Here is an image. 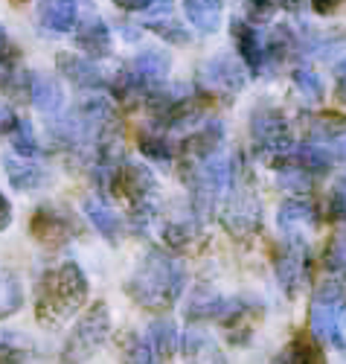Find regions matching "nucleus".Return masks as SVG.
Returning <instances> with one entry per match:
<instances>
[{
  "label": "nucleus",
  "mask_w": 346,
  "mask_h": 364,
  "mask_svg": "<svg viewBox=\"0 0 346 364\" xmlns=\"http://www.w3.org/2000/svg\"><path fill=\"white\" fill-rule=\"evenodd\" d=\"M274 277L288 297H297L311 277V248L279 245V254L274 259Z\"/></svg>",
  "instance_id": "f8f14e48"
},
{
  "label": "nucleus",
  "mask_w": 346,
  "mask_h": 364,
  "mask_svg": "<svg viewBox=\"0 0 346 364\" xmlns=\"http://www.w3.org/2000/svg\"><path fill=\"white\" fill-rule=\"evenodd\" d=\"M9 140H12L15 155H21V158H38L41 155V146L36 140V132H33V126H29L26 119H18L15 129L9 132Z\"/></svg>",
  "instance_id": "7c9ffc66"
},
{
  "label": "nucleus",
  "mask_w": 346,
  "mask_h": 364,
  "mask_svg": "<svg viewBox=\"0 0 346 364\" xmlns=\"http://www.w3.org/2000/svg\"><path fill=\"white\" fill-rule=\"evenodd\" d=\"M244 82H247V68L233 53H218L207 58V62H201L198 68V87L207 97L230 100L244 87Z\"/></svg>",
  "instance_id": "1a4fd4ad"
},
{
  "label": "nucleus",
  "mask_w": 346,
  "mask_h": 364,
  "mask_svg": "<svg viewBox=\"0 0 346 364\" xmlns=\"http://www.w3.org/2000/svg\"><path fill=\"white\" fill-rule=\"evenodd\" d=\"M90 297V283L79 262L58 259L41 271L36 283V318L44 329H58L76 318Z\"/></svg>",
  "instance_id": "f03ea898"
},
{
  "label": "nucleus",
  "mask_w": 346,
  "mask_h": 364,
  "mask_svg": "<svg viewBox=\"0 0 346 364\" xmlns=\"http://www.w3.org/2000/svg\"><path fill=\"white\" fill-rule=\"evenodd\" d=\"M157 230H161L163 248L183 254L190 251L195 242L201 239L204 222L198 219V213L193 210V204H180L175 213H161V222H157Z\"/></svg>",
  "instance_id": "9b49d317"
},
{
  "label": "nucleus",
  "mask_w": 346,
  "mask_h": 364,
  "mask_svg": "<svg viewBox=\"0 0 346 364\" xmlns=\"http://www.w3.org/2000/svg\"><path fill=\"white\" fill-rule=\"evenodd\" d=\"M15 4H26V0H15Z\"/></svg>",
  "instance_id": "79ce46f5"
},
{
  "label": "nucleus",
  "mask_w": 346,
  "mask_h": 364,
  "mask_svg": "<svg viewBox=\"0 0 346 364\" xmlns=\"http://www.w3.org/2000/svg\"><path fill=\"white\" fill-rule=\"evenodd\" d=\"M0 38H6V33H4V26H0Z\"/></svg>",
  "instance_id": "a19ab883"
},
{
  "label": "nucleus",
  "mask_w": 346,
  "mask_h": 364,
  "mask_svg": "<svg viewBox=\"0 0 346 364\" xmlns=\"http://www.w3.org/2000/svg\"><path fill=\"white\" fill-rule=\"evenodd\" d=\"M26 100L33 102L41 114L53 117L65 108V90H61V82L55 76L47 73H29V90H26Z\"/></svg>",
  "instance_id": "aec40b11"
},
{
  "label": "nucleus",
  "mask_w": 346,
  "mask_h": 364,
  "mask_svg": "<svg viewBox=\"0 0 346 364\" xmlns=\"http://www.w3.org/2000/svg\"><path fill=\"white\" fill-rule=\"evenodd\" d=\"M79 23V4L76 0H44L41 6V26L47 33H70Z\"/></svg>",
  "instance_id": "b1692460"
},
{
  "label": "nucleus",
  "mask_w": 346,
  "mask_h": 364,
  "mask_svg": "<svg viewBox=\"0 0 346 364\" xmlns=\"http://www.w3.org/2000/svg\"><path fill=\"white\" fill-rule=\"evenodd\" d=\"M122 364H157V358H154L146 336L143 338H134L129 344V350H125V355H122Z\"/></svg>",
  "instance_id": "72a5a7b5"
},
{
  "label": "nucleus",
  "mask_w": 346,
  "mask_h": 364,
  "mask_svg": "<svg viewBox=\"0 0 346 364\" xmlns=\"http://www.w3.org/2000/svg\"><path fill=\"white\" fill-rule=\"evenodd\" d=\"M122 70H125V76H129L143 90V97L148 100L151 90L166 85V76L172 70V58L163 50H146V53H137Z\"/></svg>",
  "instance_id": "ddd939ff"
},
{
  "label": "nucleus",
  "mask_w": 346,
  "mask_h": 364,
  "mask_svg": "<svg viewBox=\"0 0 346 364\" xmlns=\"http://www.w3.org/2000/svg\"><path fill=\"white\" fill-rule=\"evenodd\" d=\"M250 143H254V155L271 166L288 158L297 146L286 114L274 105H259L250 114Z\"/></svg>",
  "instance_id": "0eeeda50"
},
{
  "label": "nucleus",
  "mask_w": 346,
  "mask_h": 364,
  "mask_svg": "<svg viewBox=\"0 0 346 364\" xmlns=\"http://www.w3.org/2000/svg\"><path fill=\"white\" fill-rule=\"evenodd\" d=\"M308 6L318 15H335L337 6H340V0H308Z\"/></svg>",
  "instance_id": "4c0bfd02"
},
{
  "label": "nucleus",
  "mask_w": 346,
  "mask_h": 364,
  "mask_svg": "<svg viewBox=\"0 0 346 364\" xmlns=\"http://www.w3.org/2000/svg\"><path fill=\"white\" fill-rule=\"evenodd\" d=\"M329 216L340 225H346V175L337 181L329 193Z\"/></svg>",
  "instance_id": "f704fd0d"
},
{
  "label": "nucleus",
  "mask_w": 346,
  "mask_h": 364,
  "mask_svg": "<svg viewBox=\"0 0 346 364\" xmlns=\"http://www.w3.org/2000/svg\"><path fill=\"white\" fill-rule=\"evenodd\" d=\"M146 341H148V347H151L157 364L169 361V358H175V355L180 353V332H178L175 321H169V318H163V315L151 321V326H148V332H146Z\"/></svg>",
  "instance_id": "4be33fe9"
},
{
  "label": "nucleus",
  "mask_w": 346,
  "mask_h": 364,
  "mask_svg": "<svg viewBox=\"0 0 346 364\" xmlns=\"http://www.w3.org/2000/svg\"><path fill=\"white\" fill-rule=\"evenodd\" d=\"M29 233L47 248H61V245H67V242H73L82 233V228H79V219L67 207L41 204L33 213V219H29Z\"/></svg>",
  "instance_id": "9d476101"
},
{
  "label": "nucleus",
  "mask_w": 346,
  "mask_h": 364,
  "mask_svg": "<svg viewBox=\"0 0 346 364\" xmlns=\"http://www.w3.org/2000/svg\"><path fill=\"white\" fill-rule=\"evenodd\" d=\"M323 277H335V280H346V225H340L323 248Z\"/></svg>",
  "instance_id": "bb28decb"
},
{
  "label": "nucleus",
  "mask_w": 346,
  "mask_h": 364,
  "mask_svg": "<svg viewBox=\"0 0 346 364\" xmlns=\"http://www.w3.org/2000/svg\"><path fill=\"white\" fill-rule=\"evenodd\" d=\"M335 94L340 102H346V58L335 68Z\"/></svg>",
  "instance_id": "e433bc0d"
},
{
  "label": "nucleus",
  "mask_w": 346,
  "mask_h": 364,
  "mask_svg": "<svg viewBox=\"0 0 346 364\" xmlns=\"http://www.w3.org/2000/svg\"><path fill=\"white\" fill-rule=\"evenodd\" d=\"M15 123H18L15 111H12L6 102H0V134H9V132L15 129Z\"/></svg>",
  "instance_id": "c9c22d12"
},
{
  "label": "nucleus",
  "mask_w": 346,
  "mask_h": 364,
  "mask_svg": "<svg viewBox=\"0 0 346 364\" xmlns=\"http://www.w3.org/2000/svg\"><path fill=\"white\" fill-rule=\"evenodd\" d=\"M230 36L236 41V53L244 62L247 73L262 76L265 73V44H262V29H256V23L250 21H233L230 23Z\"/></svg>",
  "instance_id": "dca6fc26"
},
{
  "label": "nucleus",
  "mask_w": 346,
  "mask_h": 364,
  "mask_svg": "<svg viewBox=\"0 0 346 364\" xmlns=\"http://www.w3.org/2000/svg\"><path fill=\"white\" fill-rule=\"evenodd\" d=\"M190 274L180 257L169 248H148L137 265L131 268V274L125 277V294H129L140 309L166 315L175 309V303L183 297Z\"/></svg>",
  "instance_id": "f257e3e1"
},
{
  "label": "nucleus",
  "mask_w": 346,
  "mask_h": 364,
  "mask_svg": "<svg viewBox=\"0 0 346 364\" xmlns=\"http://www.w3.org/2000/svg\"><path fill=\"white\" fill-rule=\"evenodd\" d=\"M222 225L233 239H250L254 233H259L262 228V201H259V190L254 184V175H250V166L236 158V172H233V184L230 193L222 201Z\"/></svg>",
  "instance_id": "39448f33"
},
{
  "label": "nucleus",
  "mask_w": 346,
  "mask_h": 364,
  "mask_svg": "<svg viewBox=\"0 0 346 364\" xmlns=\"http://www.w3.org/2000/svg\"><path fill=\"white\" fill-rule=\"evenodd\" d=\"M308 332L323 347L346 350V280L323 277L308 300Z\"/></svg>",
  "instance_id": "20e7f679"
},
{
  "label": "nucleus",
  "mask_w": 346,
  "mask_h": 364,
  "mask_svg": "<svg viewBox=\"0 0 346 364\" xmlns=\"http://www.w3.org/2000/svg\"><path fill=\"white\" fill-rule=\"evenodd\" d=\"M55 68L58 73L65 76L70 85H76L79 90H105L108 79L105 73L93 65V58L79 55V53H58L55 58Z\"/></svg>",
  "instance_id": "f3484780"
},
{
  "label": "nucleus",
  "mask_w": 346,
  "mask_h": 364,
  "mask_svg": "<svg viewBox=\"0 0 346 364\" xmlns=\"http://www.w3.org/2000/svg\"><path fill=\"white\" fill-rule=\"evenodd\" d=\"M23 353H26V341L9 336V332H0V364H18Z\"/></svg>",
  "instance_id": "473e14b6"
},
{
  "label": "nucleus",
  "mask_w": 346,
  "mask_h": 364,
  "mask_svg": "<svg viewBox=\"0 0 346 364\" xmlns=\"http://www.w3.org/2000/svg\"><path fill=\"white\" fill-rule=\"evenodd\" d=\"M271 364H326V355H323V344L311 336V332H300L294 336L286 347L276 353V358Z\"/></svg>",
  "instance_id": "5701e85b"
},
{
  "label": "nucleus",
  "mask_w": 346,
  "mask_h": 364,
  "mask_svg": "<svg viewBox=\"0 0 346 364\" xmlns=\"http://www.w3.org/2000/svg\"><path fill=\"white\" fill-rule=\"evenodd\" d=\"M111 338V309L105 300L87 306L61 347V364H87Z\"/></svg>",
  "instance_id": "423d86ee"
},
{
  "label": "nucleus",
  "mask_w": 346,
  "mask_h": 364,
  "mask_svg": "<svg viewBox=\"0 0 346 364\" xmlns=\"http://www.w3.org/2000/svg\"><path fill=\"white\" fill-rule=\"evenodd\" d=\"M85 216L108 245H119L125 230H129V222H125L105 198H97V196L85 201Z\"/></svg>",
  "instance_id": "a211bd4d"
},
{
  "label": "nucleus",
  "mask_w": 346,
  "mask_h": 364,
  "mask_svg": "<svg viewBox=\"0 0 346 364\" xmlns=\"http://www.w3.org/2000/svg\"><path fill=\"white\" fill-rule=\"evenodd\" d=\"M225 146V126L218 119H204L201 129H195L190 137H186L180 146H178V161H180V169L183 166H193L198 161H207L212 155H218Z\"/></svg>",
  "instance_id": "4468645a"
},
{
  "label": "nucleus",
  "mask_w": 346,
  "mask_h": 364,
  "mask_svg": "<svg viewBox=\"0 0 346 364\" xmlns=\"http://www.w3.org/2000/svg\"><path fill=\"white\" fill-rule=\"evenodd\" d=\"M76 47H79L82 55H87V58H105V55H111L114 41H111L108 23L99 21V18L85 21V23L76 29Z\"/></svg>",
  "instance_id": "412c9836"
},
{
  "label": "nucleus",
  "mask_w": 346,
  "mask_h": 364,
  "mask_svg": "<svg viewBox=\"0 0 346 364\" xmlns=\"http://www.w3.org/2000/svg\"><path fill=\"white\" fill-rule=\"evenodd\" d=\"M23 309V286L21 277L9 268H0V321H6Z\"/></svg>",
  "instance_id": "cd10ccee"
},
{
  "label": "nucleus",
  "mask_w": 346,
  "mask_h": 364,
  "mask_svg": "<svg viewBox=\"0 0 346 364\" xmlns=\"http://www.w3.org/2000/svg\"><path fill=\"white\" fill-rule=\"evenodd\" d=\"M291 85L297 90V97L306 102V105H320L323 97H326V87H323V79L314 73L311 68H297L291 73Z\"/></svg>",
  "instance_id": "c85d7f7f"
},
{
  "label": "nucleus",
  "mask_w": 346,
  "mask_h": 364,
  "mask_svg": "<svg viewBox=\"0 0 346 364\" xmlns=\"http://www.w3.org/2000/svg\"><path fill=\"white\" fill-rule=\"evenodd\" d=\"M320 228V216L311 201L303 196H291L279 204L276 210V230H279V245H294V248H311V236Z\"/></svg>",
  "instance_id": "6e6552de"
},
{
  "label": "nucleus",
  "mask_w": 346,
  "mask_h": 364,
  "mask_svg": "<svg viewBox=\"0 0 346 364\" xmlns=\"http://www.w3.org/2000/svg\"><path fill=\"white\" fill-rule=\"evenodd\" d=\"M4 169H6V178H9L12 190H18V193H36V190L47 187V181H50V172L41 164H36L33 158L6 155L4 158Z\"/></svg>",
  "instance_id": "6ab92c4d"
},
{
  "label": "nucleus",
  "mask_w": 346,
  "mask_h": 364,
  "mask_svg": "<svg viewBox=\"0 0 346 364\" xmlns=\"http://www.w3.org/2000/svg\"><path fill=\"white\" fill-rule=\"evenodd\" d=\"M233 172H236V158H227L225 151L193 166H183V181L190 187V204L201 222L218 216L225 196L230 193Z\"/></svg>",
  "instance_id": "7ed1b4c3"
},
{
  "label": "nucleus",
  "mask_w": 346,
  "mask_h": 364,
  "mask_svg": "<svg viewBox=\"0 0 346 364\" xmlns=\"http://www.w3.org/2000/svg\"><path fill=\"white\" fill-rule=\"evenodd\" d=\"M346 134V117L337 111H323V114H314L311 123H308V140H335Z\"/></svg>",
  "instance_id": "c756f323"
},
{
  "label": "nucleus",
  "mask_w": 346,
  "mask_h": 364,
  "mask_svg": "<svg viewBox=\"0 0 346 364\" xmlns=\"http://www.w3.org/2000/svg\"><path fill=\"white\" fill-rule=\"evenodd\" d=\"M148 29H151L154 36H161L163 41H169V44H178V47L190 44V33H186L183 23H178V21H169V18H154V21H148Z\"/></svg>",
  "instance_id": "2f4dec72"
},
{
  "label": "nucleus",
  "mask_w": 346,
  "mask_h": 364,
  "mask_svg": "<svg viewBox=\"0 0 346 364\" xmlns=\"http://www.w3.org/2000/svg\"><path fill=\"white\" fill-rule=\"evenodd\" d=\"M137 146H140V151L151 161V164H157V166H172L175 161H178V146L169 140V134L166 132H161V129H148V132H143L140 137H137Z\"/></svg>",
  "instance_id": "a878e982"
},
{
  "label": "nucleus",
  "mask_w": 346,
  "mask_h": 364,
  "mask_svg": "<svg viewBox=\"0 0 346 364\" xmlns=\"http://www.w3.org/2000/svg\"><path fill=\"white\" fill-rule=\"evenodd\" d=\"M114 4L125 12H148V6L154 4V0H114Z\"/></svg>",
  "instance_id": "58836bf2"
},
{
  "label": "nucleus",
  "mask_w": 346,
  "mask_h": 364,
  "mask_svg": "<svg viewBox=\"0 0 346 364\" xmlns=\"http://www.w3.org/2000/svg\"><path fill=\"white\" fill-rule=\"evenodd\" d=\"M9 225H12V204L4 193H0V233H4Z\"/></svg>",
  "instance_id": "ea45409f"
},
{
  "label": "nucleus",
  "mask_w": 346,
  "mask_h": 364,
  "mask_svg": "<svg viewBox=\"0 0 346 364\" xmlns=\"http://www.w3.org/2000/svg\"><path fill=\"white\" fill-rule=\"evenodd\" d=\"M183 12H186V18H190V23L204 36L218 33L222 18H225L222 0H183Z\"/></svg>",
  "instance_id": "393cba45"
},
{
  "label": "nucleus",
  "mask_w": 346,
  "mask_h": 364,
  "mask_svg": "<svg viewBox=\"0 0 346 364\" xmlns=\"http://www.w3.org/2000/svg\"><path fill=\"white\" fill-rule=\"evenodd\" d=\"M180 358L183 364H227L222 344L204 323H190L180 332Z\"/></svg>",
  "instance_id": "2eb2a0df"
}]
</instances>
